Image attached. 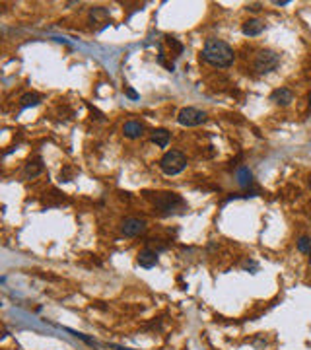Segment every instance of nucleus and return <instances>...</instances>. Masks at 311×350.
Segmentation results:
<instances>
[{
  "instance_id": "nucleus-1",
  "label": "nucleus",
  "mask_w": 311,
  "mask_h": 350,
  "mask_svg": "<svg viewBox=\"0 0 311 350\" xmlns=\"http://www.w3.org/2000/svg\"><path fill=\"white\" fill-rule=\"evenodd\" d=\"M202 61H206L214 68H230L235 61V53L230 45L220 39H208L202 47Z\"/></svg>"
},
{
  "instance_id": "nucleus-2",
  "label": "nucleus",
  "mask_w": 311,
  "mask_h": 350,
  "mask_svg": "<svg viewBox=\"0 0 311 350\" xmlns=\"http://www.w3.org/2000/svg\"><path fill=\"white\" fill-rule=\"evenodd\" d=\"M160 167L166 175H177L187 167V156L179 150H169L160 160Z\"/></svg>"
},
{
  "instance_id": "nucleus-3",
  "label": "nucleus",
  "mask_w": 311,
  "mask_h": 350,
  "mask_svg": "<svg viewBox=\"0 0 311 350\" xmlns=\"http://www.w3.org/2000/svg\"><path fill=\"white\" fill-rule=\"evenodd\" d=\"M156 208H160L162 212L171 214V212H177V210H185L187 205L185 200L179 197L177 193H156V197H152Z\"/></svg>"
},
{
  "instance_id": "nucleus-4",
  "label": "nucleus",
  "mask_w": 311,
  "mask_h": 350,
  "mask_svg": "<svg viewBox=\"0 0 311 350\" xmlns=\"http://www.w3.org/2000/svg\"><path fill=\"white\" fill-rule=\"evenodd\" d=\"M280 65V55L276 51H270V49H263L259 51L255 56V70L257 74H270L274 72Z\"/></svg>"
},
{
  "instance_id": "nucleus-5",
  "label": "nucleus",
  "mask_w": 311,
  "mask_h": 350,
  "mask_svg": "<svg viewBox=\"0 0 311 350\" xmlns=\"http://www.w3.org/2000/svg\"><path fill=\"white\" fill-rule=\"evenodd\" d=\"M206 121V113L195 107H183L177 115V123L183 127H199Z\"/></svg>"
},
{
  "instance_id": "nucleus-6",
  "label": "nucleus",
  "mask_w": 311,
  "mask_h": 350,
  "mask_svg": "<svg viewBox=\"0 0 311 350\" xmlns=\"http://www.w3.org/2000/svg\"><path fill=\"white\" fill-rule=\"evenodd\" d=\"M146 231V222L140 218H125L121 224V234L127 238H136Z\"/></svg>"
},
{
  "instance_id": "nucleus-7",
  "label": "nucleus",
  "mask_w": 311,
  "mask_h": 350,
  "mask_svg": "<svg viewBox=\"0 0 311 350\" xmlns=\"http://www.w3.org/2000/svg\"><path fill=\"white\" fill-rule=\"evenodd\" d=\"M270 101H274L276 105H282L286 107L294 101V92L288 90V88H276L272 94H270Z\"/></svg>"
},
{
  "instance_id": "nucleus-8",
  "label": "nucleus",
  "mask_w": 311,
  "mask_h": 350,
  "mask_svg": "<svg viewBox=\"0 0 311 350\" xmlns=\"http://www.w3.org/2000/svg\"><path fill=\"white\" fill-rule=\"evenodd\" d=\"M136 262H138L142 269H154L156 265H158V253H156L154 249H150V247H146V249H142V251L138 253Z\"/></svg>"
},
{
  "instance_id": "nucleus-9",
  "label": "nucleus",
  "mask_w": 311,
  "mask_h": 350,
  "mask_svg": "<svg viewBox=\"0 0 311 350\" xmlns=\"http://www.w3.org/2000/svg\"><path fill=\"white\" fill-rule=\"evenodd\" d=\"M142 132H144V127L138 121H127L122 125V134L127 138H138V136H142Z\"/></svg>"
},
{
  "instance_id": "nucleus-10",
  "label": "nucleus",
  "mask_w": 311,
  "mask_h": 350,
  "mask_svg": "<svg viewBox=\"0 0 311 350\" xmlns=\"http://www.w3.org/2000/svg\"><path fill=\"white\" fill-rule=\"evenodd\" d=\"M241 32L247 35V37H255V35H261V33L265 32V22H261V20H247V22L243 23V27H241Z\"/></svg>"
},
{
  "instance_id": "nucleus-11",
  "label": "nucleus",
  "mask_w": 311,
  "mask_h": 350,
  "mask_svg": "<svg viewBox=\"0 0 311 350\" xmlns=\"http://www.w3.org/2000/svg\"><path fill=\"white\" fill-rule=\"evenodd\" d=\"M150 140H152L156 146H160V148H166L167 144H169V140H171V132L166 131V129H156V131L152 132V136H150Z\"/></svg>"
},
{
  "instance_id": "nucleus-12",
  "label": "nucleus",
  "mask_w": 311,
  "mask_h": 350,
  "mask_svg": "<svg viewBox=\"0 0 311 350\" xmlns=\"http://www.w3.org/2000/svg\"><path fill=\"white\" fill-rule=\"evenodd\" d=\"M251 181H253V175H251V169L249 167H239L237 169V183H239V187H249L251 185Z\"/></svg>"
},
{
  "instance_id": "nucleus-13",
  "label": "nucleus",
  "mask_w": 311,
  "mask_h": 350,
  "mask_svg": "<svg viewBox=\"0 0 311 350\" xmlns=\"http://www.w3.org/2000/svg\"><path fill=\"white\" fill-rule=\"evenodd\" d=\"M41 171H43V164H41L39 158L35 162H29V164L25 165V177H37Z\"/></svg>"
},
{
  "instance_id": "nucleus-14",
  "label": "nucleus",
  "mask_w": 311,
  "mask_h": 350,
  "mask_svg": "<svg viewBox=\"0 0 311 350\" xmlns=\"http://www.w3.org/2000/svg\"><path fill=\"white\" fill-rule=\"evenodd\" d=\"M20 101H22V109H27V107H35L41 101V96L39 94H25Z\"/></svg>"
},
{
  "instance_id": "nucleus-15",
  "label": "nucleus",
  "mask_w": 311,
  "mask_h": 350,
  "mask_svg": "<svg viewBox=\"0 0 311 350\" xmlns=\"http://www.w3.org/2000/svg\"><path fill=\"white\" fill-rule=\"evenodd\" d=\"M298 249H300L301 253H307V255H311V240H309V238L301 236L300 240H298Z\"/></svg>"
},
{
  "instance_id": "nucleus-16",
  "label": "nucleus",
  "mask_w": 311,
  "mask_h": 350,
  "mask_svg": "<svg viewBox=\"0 0 311 350\" xmlns=\"http://www.w3.org/2000/svg\"><path fill=\"white\" fill-rule=\"evenodd\" d=\"M70 333H72V335H74L76 339L84 340V342H88V344H91V346H96V344H98V342H96L94 339H89V337H86V335H82V333H76V331H70Z\"/></svg>"
},
{
  "instance_id": "nucleus-17",
  "label": "nucleus",
  "mask_w": 311,
  "mask_h": 350,
  "mask_svg": "<svg viewBox=\"0 0 311 350\" xmlns=\"http://www.w3.org/2000/svg\"><path fill=\"white\" fill-rule=\"evenodd\" d=\"M127 96H129V98H133V99H138V94H136L134 90H131V88H127Z\"/></svg>"
},
{
  "instance_id": "nucleus-18",
  "label": "nucleus",
  "mask_w": 311,
  "mask_h": 350,
  "mask_svg": "<svg viewBox=\"0 0 311 350\" xmlns=\"http://www.w3.org/2000/svg\"><path fill=\"white\" fill-rule=\"evenodd\" d=\"M247 10H251V12H259L261 8H259V4H249L247 6Z\"/></svg>"
},
{
  "instance_id": "nucleus-19",
  "label": "nucleus",
  "mask_w": 311,
  "mask_h": 350,
  "mask_svg": "<svg viewBox=\"0 0 311 350\" xmlns=\"http://www.w3.org/2000/svg\"><path fill=\"white\" fill-rule=\"evenodd\" d=\"M274 4H276V6H286V4H290L288 0H274Z\"/></svg>"
},
{
  "instance_id": "nucleus-20",
  "label": "nucleus",
  "mask_w": 311,
  "mask_h": 350,
  "mask_svg": "<svg viewBox=\"0 0 311 350\" xmlns=\"http://www.w3.org/2000/svg\"><path fill=\"white\" fill-rule=\"evenodd\" d=\"M307 185H309V189H311V175H309V179H307Z\"/></svg>"
},
{
  "instance_id": "nucleus-21",
  "label": "nucleus",
  "mask_w": 311,
  "mask_h": 350,
  "mask_svg": "<svg viewBox=\"0 0 311 350\" xmlns=\"http://www.w3.org/2000/svg\"><path fill=\"white\" fill-rule=\"evenodd\" d=\"M309 107H311V94H309Z\"/></svg>"
},
{
  "instance_id": "nucleus-22",
  "label": "nucleus",
  "mask_w": 311,
  "mask_h": 350,
  "mask_svg": "<svg viewBox=\"0 0 311 350\" xmlns=\"http://www.w3.org/2000/svg\"><path fill=\"white\" fill-rule=\"evenodd\" d=\"M309 265H311V259H309Z\"/></svg>"
}]
</instances>
